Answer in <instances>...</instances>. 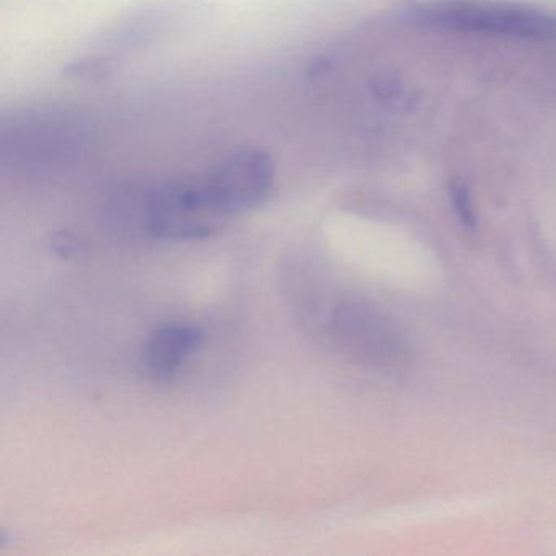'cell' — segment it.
I'll return each instance as SVG.
<instances>
[{
	"instance_id": "cell-2",
	"label": "cell",
	"mask_w": 556,
	"mask_h": 556,
	"mask_svg": "<svg viewBox=\"0 0 556 556\" xmlns=\"http://www.w3.org/2000/svg\"><path fill=\"white\" fill-rule=\"evenodd\" d=\"M204 11L203 0H148L109 27L86 56L70 64L67 76L105 79L119 58L146 50L185 25L193 24Z\"/></svg>"
},
{
	"instance_id": "cell-1",
	"label": "cell",
	"mask_w": 556,
	"mask_h": 556,
	"mask_svg": "<svg viewBox=\"0 0 556 556\" xmlns=\"http://www.w3.org/2000/svg\"><path fill=\"white\" fill-rule=\"evenodd\" d=\"M105 214L119 230L172 242L207 239L230 223L203 177L118 188L106 200Z\"/></svg>"
},
{
	"instance_id": "cell-5",
	"label": "cell",
	"mask_w": 556,
	"mask_h": 556,
	"mask_svg": "<svg viewBox=\"0 0 556 556\" xmlns=\"http://www.w3.org/2000/svg\"><path fill=\"white\" fill-rule=\"evenodd\" d=\"M207 190L230 220L262 206L276 180V167L268 152L242 148L220 159L204 175Z\"/></svg>"
},
{
	"instance_id": "cell-4",
	"label": "cell",
	"mask_w": 556,
	"mask_h": 556,
	"mask_svg": "<svg viewBox=\"0 0 556 556\" xmlns=\"http://www.w3.org/2000/svg\"><path fill=\"white\" fill-rule=\"evenodd\" d=\"M93 126L83 116L43 112L5 123L2 152L18 161H70L86 152L93 142Z\"/></svg>"
},
{
	"instance_id": "cell-6",
	"label": "cell",
	"mask_w": 556,
	"mask_h": 556,
	"mask_svg": "<svg viewBox=\"0 0 556 556\" xmlns=\"http://www.w3.org/2000/svg\"><path fill=\"white\" fill-rule=\"evenodd\" d=\"M201 328L190 324H167L152 333L144 351V366L155 380H168L203 344Z\"/></svg>"
},
{
	"instance_id": "cell-3",
	"label": "cell",
	"mask_w": 556,
	"mask_h": 556,
	"mask_svg": "<svg viewBox=\"0 0 556 556\" xmlns=\"http://www.w3.org/2000/svg\"><path fill=\"white\" fill-rule=\"evenodd\" d=\"M419 27L488 37L556 40V17L532 5L503 0H432L413 9Z\"/></svg>"
},
{
	"instance_id": "cell-7",
	"label": "cell",
	"mask_w": 556,
	"mask_h": 556,
	"mask_svg": "<svg viewBox=\"0 0 556 556\" xmlns=\"http://www.w3.org/2000/svg\"><path fill=\"white\" fill-rule=\"evenodd\" d=\"M448 191H451V201L462 226L467 227V229H475L477 227V213H475L468 188L462 181H452Z\"/></svg>"
}]
</instances>
